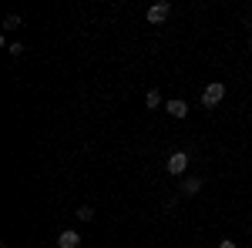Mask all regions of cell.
Segmentation results:
<instances>
[{
  "label": "cell",
  "instance_id": "6",
  "mask_svg": "<svg viewBox=\"0 0 252 248\" xmlns=\"http://www.w3.org/2000/svg\"><path fill=\"white\" fill-rule=\"evenodd\" d=\"M198 191H202V178H185V181H182V194H185V198H192V194H198Z\"/></svg>",
  "mask_w": 252,
  "mask_h": 248
},
{
  "label": "cell",
  "instance_id": "1",
  "mask_svg": "<svg viewBox=\"0 0 252 248\" xmlns=\"http://www.w3.org/2000/svg\"><path fill=\"white\" fill-rule=\"evenodd\" d=\"M222 101H225V84L222 81H209V87L202 91V104L205 108H219Z\"/></svg>",
  "mask_w": 252,
  "mask_h": 248
},
{
  "label": "cell",
  "instance_id": "3",
  "mask_svg": "<svg viewBox=\"0 0 252 248\" xmlns=\"http://www.w3.org/2000/svg\"><path fill=\"white\" fill-rule=\"evenodd\" d=\"M168 14H172V3H168V0H158V3L148 7V14H145V17H148V24H165Z\"/></svg>",
  "mask_w": 252,
  "mask_h": 248
},
{
  "label": "cell",
  "instance_id": "10",
  "mask_svg": "<svg viewBox=\"0 0 252 248\" xmlns=\"http://www.w3.org/2000/svg\"><path fill=\"white\" fill-rule=\"evenodd\" d=\"M219 248H235V242H232V238H222V242H219Z\"/></svg>",
  "mask_w": 252,
  "mask_h": 248
},
{
  "label": "cell",
  "instance_id": "9",
  "mask_svg": "<svg viewBox=\"0 0 252 248\" xmlns=\"http://www.w3.org/2000/svg\"><path fill=\"white\" fill-rule=\"evenodd\" d=\"M14 27H20V17L17 14H7L3 17V30H14Z\"/></svg>",
  "mask_w": 252,
  "mask_h": 248
},
{
  "label": "cell",
  "instance_id": "4",
  "mask_svg": "<svg viewBox=\"0 0 252 248\" xmlns=\"http://www.w3.org/2000/svg\"><path fill=\"white\" fill-rule=\"evenodd\" d=\"M58 248H81V235L74 228L61 231V235H58Z\"/></svg>",
  "mask_w": 252,
  "mask_h": 248
},
{
  "label": "cell",
  "instance_id": "7",
  "mask_svg": "<svg viewBox=\"0 0 252 248\" xmlns=\"http://www.w3.org/2000/svg\"><path fill=\"white\" fill-rule=\"evenodd\" d=\"M145 108H152V111H155V108H165L161 94H158V91H148V94H145Z\"/></svg>",
  "mask_w": 252,
  "mask_h": 248
},
{
  "label": "cell",
  "instance_id": "8",
  "mask_svg": "<svg viewBox=\"0 0 252 248\" xmlns=\"http://www.w3.org/2000/svg\"><path fill=\"white\" fill-rule=\"evenodd\" d=\"M74 218H78V221H94V208H91V205H81V208L74 211Z\"/></svg>",
  "mask_w": 252,
  "mask_h": 248
},
{
  "label": "cell",
  "instance_id": "2",
  "mask_svg": "<svg viewBox=\"0 0 252 248\" xmlns=\"http://www.w3.org/2000/svg\"><path fill=\"white\" fill-rule=\"evenodd\" d=\"M165 171H168V174H185V171H189V154H185V151H172V154H168V161H165Z\"/></svg>",
  "mask_w": 252,
  "mask_h": 248
},
{
  "label": "cell",
  "instance_id": "5",
  "mask_svg": "<svg viewBox=\"0 0 252 248\" xmlns=\"http://www.w3.org/2000/svg\"><path fill=\"white\" fill-rule=\"evenodd\" d=\"M165 111H168L172 117H185V114H189V104L175 97V101H165Z\"/></svg>",
  "mask_w": 252,
  "mask_h": 248
}]
</instances>
